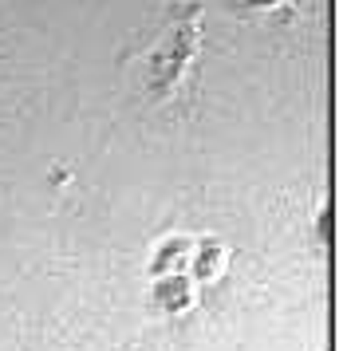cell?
I'll use <instances>...</instances> for the list:
<instances>
[{"label":"cell","mask_w":347,"mask_h":351,"mask_svg":"<svg viewBox=\"0 0 347 351\" xmlns=\"http://www.w3.org/2000/svg\"><path fill=\"white\" fill-rule=\"evenodd\" d=\"M245 8H276V4H284V0H241Z\"/></svg>","instance_id":"cell-1"}]
</instances>
